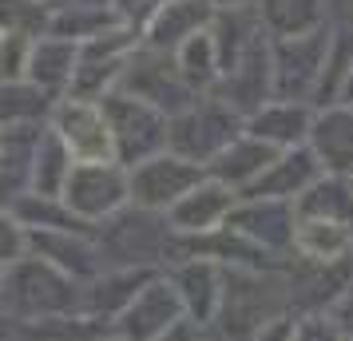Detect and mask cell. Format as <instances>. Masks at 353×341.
Here are the masks:
<instances>
[{
	"instance_id": "obj_1",
	"label": "cell",
	"mask_w": 353,
	"mask_h": 341,
	"mask_svg": "<svg viewBox=\"0 0 353 341\" xmlns=\"http://www.w3.org/2000/svg\"><path fill=\"white\" fill-rule=\"evenodd\" d=\"M239 135H242V115L219 96H199L179 115L167 119V151L194 163V167H203V171Z\"/></svg>"
},
{
	"instance_id": "obj_2",
	"label": "cell",
	"mask_w": 353,
	"mask_h": 341,
	"mask_svg": "<svg viewBox=\"0 0 353 341\" xmlns=\"http://www.w3.org/2000/svg\"><path fill=\"white\" fill-rule=\"evenodd\" d=\"M99 107L108 115V127L115 139V163L119 167H135L167 151V115L155 112L151 103L123 92H108L99 99Z\"/></svg>"
},
{
	"instance_id": "obj_3",
	"label": "cell",
	"mask_w": 353,
	"mask_h": 341,
	"mask_svg": "<svg viewBox=\"0 0 353 341\" xmlns=\"http://www.w3.org/2000/svg\"><path fill=\"white\" fill-rule=\"evenodd\" d=\"M282 302H286V293L274 278H262L258 270H230L223 278L214 318L223 322L226 338H254L262 325L278 318Z\"/></svg>"
},
{
	"instance_id": "obj_4",
	"label": "cell",
	"mask_w": 353,
	"mask_h": 341,
	"mask_svg": "<svg viewBox=\"0 0 353 341\" xmlns=\"http://www.w3.org/2000/svg\"><path fill=\"white\" fill-rule=\"evenodd\" d=\"M135 48H139V32L123 28V24L76 44V72H72V83H68L64 96L99 103L108 92H115V83L123 76V64Z\"/></svg>"
},
{
	"instance_id": "obj_5",
	"label": "cell",
	"mask_w": 353,
	"mask_h": 341,
	"mask_svg": "<svg viewBox=\"0 0 353 341\" xmlns=\"http://www.w3.org/2000/svg\"><path fill=\"white\" fill-rule=\"evenodd\" d=\"M48 131L64 143L72 163H115V139L96 99L60 96L48 112Z\"/></svg>"
},
{
	"instance_id": "obj_6",
	"label": "cell",
	"mask_w": 353,
	"mask_h": 341,
	"mask_svg": "<svg viewBox=\"0 0 353 341\" xmlns=\"http://www.w3.org/2000/svg\"><path fill=\"white\" fill-rule=\"evenodd\" d=\"M115 92L143 99V103H151V107L163 112L167 119L179 115L191 99H199L191 87L183 83L175 60H171L167 52H151V48H143V44L128 56V64H123V76H119V83H115Z\"/></svg>"
},
{
	"instance_id": "obj_7",
	"label": "cell",
	"mask_w": 353,
	"mask_h": 341,
	"mask_svg": "<svg viewBox=\"0 0 353 341\" xmlns=\"http://www.w3.org/2000/svg\"><path fill=\"white\" fill-rule=\"evenodd\" d=\"M60 203L80 223L112 218L115 211L128 207V167H119V163H72Z\"/></svg>"
},
{
	"instance_id": "obj_8",
	"label": "cell",
	"mask_w": 353,
	"mask_h": 341,
	"mask_svg": "<svg viewBox=\"0 0 353 341\" xmlns=\"http://www.w3.org/2000/svg\"><path fill=\"white\" fill-rule=\"evenodd\" d=\"M207 179V171L203 167H194V163L179 159L171 151H163L155 159L147 163H135L128 171V203H135L139 211H171L179 198L187 195L191 187Z\"/></svg>"
},
{
	"instance_id": "obj_9",
	"label": "cell",
	"mask_w": 353,
	"mask_h": 341,
	"mask_svg": "<svg viewBox=\"0 0 353 341\" xmlns=\"http://www.w3.org/2000/svg\"><path fill=\"white\" fill-rule=\"evenodd\" d=\"M330 56V40L318 32L294 36V40H274L270 44V80L274 96L286 103H302L321 80V68Z\"/></svg>"
},
{
	"instance_id": "obj_10",
	"label": "cell",
	"mask_w": 353,
	"mask_h": 341,
	"mask_svg": "<svg viewBox=\"0 0 353 341\" xmlns=\"http://www.w3.org/2000/svg\"><path fill=\"white\" fill-rule=\"evenodd\" d=\"M234 207H239V195H234L230 187H223V183H214V179H203L199 187H191V191L167 211V223H171V230H179L183 238H203V234L223 230Z\"/></svg>"
},
{
	"instance_id": "obj_11",
	"label": "cell",
	"mask_w": 353,
	"mask_h": 341,
	"mask_svg": "<svg viewBox=\"0 0 353 341\" xmlns=\"http://www.w3.org/2000/svg\"><path fill=\"white\" fill-rule=\"evenodd\" d=\"M318 179H321V163L314 159V151H310V147H286V151H278V159L242 191V198L294 203L310 183H318Z\"/></svg>"
},
{
	"instance_id": "obj_12",
	"label": "cell",
	"mask_w": 353,
	"mask_h": 341,
	"mask_svg": "<svg viewBox=\"0 0 353 341\" xmlns=\"http://www.w3.org/2000/svg\"><path fill=\"white\" fill-rule=\"evenodd\" d=\"M210 20H214V8H210L207 0H167L159 12L143 24L139 44L151 52H167L171 56L183 40H191L194 32L210 28Z\"/></svg>"
},
{
	"instance_id": "obj_13",
	"label": "cell",
	"mask_w": 353,
	"mask_h": 341,
	"mask_svg": "<svg viewBox=\"0 0 353 341\" xmlns=\"http://www.w3.org/2000/svg\"><path fill=\"white\" fill-rule=\"evenodd\" d=\"M226 227L254 246H290L294 242V203L274 198H246L230 211Z\"/></svg>"
},
{
	"instance_id": "obj_14",
	"label": "cell",
	"mask_w": 353,
	"mask_h": 341,
	"mask_svg": "<svg viewBox=\"0 0 353 341\" xmlns=\"http://www.w3.org/2000/svg\"><path fill=\"white\" fill-rule=\"evenodd\" d=\"M183 318V306H179V293L171 282H155L131 298L123 306V333L131 341H155L163 338L171 325Z\"/></svg>"
},
{
	"instance_id": "obj_15",
	"label": "cell",
	"mask_w": 353,
	"mask_h": 341,
	"mask_svg": "<svg viewBox=\"0 0 353 341\" xmlns=\"http://www.w3.org/2000/svg\"><path fill=\"white\" fill-rule=\"evenodd\" d=\"M274 159H278V151H274L270 143H262V139H254V135L242 131L234 143H226L223 151L207 163V179L223 183V187H230V191L239 195V191H246Z\"/></svg>"
},
{
	"instance_id": "obj_16",
	"label": "cell",
	"mask_w": 353,
	"mask_h": 341,
	"mask_svg": "<svg viewBox=\"0 0 353 341\" xmlns=\"http://www.w3.org/2000/svg\"><path fill=\"white\" fill-rule=\"evenodd\" d=\"M310 151L330 175H353V112L330 107L310 123Z\"/></svg>"
},
{
	"instance_id": "obj_17",
	"label": "cell",
	"mask_w": 353,
	"mask_h": 341,
	"mask_svg": "<svg viewBox=\"0 0 353 341\" xmlns=\"http://www.w3.org/2000/svg\"><path fill=\"white\" fill-rule=\"evenodd\" d=\"M310 112L302 103H286V99H270L258 112L246 115V135H254L262 143H270L274 151L286 147H302V139L310 135Z\"/></svg>"
},
{
	"instance_id": "obj_18",
	"label": "cell",
	"mask_w": 353,
	"mask_h": 341,
	"mask_svg": "<svg viewBox=\"0 0 353 341\" xmlns=\"http://www.w3.org/2000/svg\"><path fill=\"white\" fill-rule=\"evenodd\" d=\"M72 72H76V44L60 40V36H48V32L36 36L24 83L40 87L44 96H64L68 83H72Z\"/></svg>"
},
{
	"instance_id": "obj_19",
	"label": "cell",
	"mask_w": 353,
	"mask_h": 341,
	"mask_svg": "<svg viewBox=\"0 0 353 341\" xmlns=\"http://www.w3.org/2000/svg\"><path fill=\"white\" fill-rule=\"evenodd\" d=\"M175 293L179 306L191 313L194 325L214 322V309H219V293H223V274L210 258H191L187 266H179L175 274Z\"/></svg>"
},
{
	"instance_id": "obj_20",
	"label": "cell",
	"mask_w": 353,
	"mask_h": 341,
	"mask_svg": "<svg viewBox=\"0 0 353 341\" xmlns=\"http://www.w3.org/2000/svg\"><path fill=\"white\" fill-rule=\"evenodd\" d=\"M250 12L274 40H294L321 28V0H250Z\"/></svg>"
},
{
	"instance_id": "obj_21",
	"label": "cell",
	"mask_w": 353,
	"mask_h": 341,
	"mask_svg": "<svg viewBox=\"0 0 353 341\" xmlns=\"http://www.w3.org/2000/svg\"><path fill=\"white\" fill-rule=\"evenodd\" d=\"M294 250L318 266H334L353 250V230L330 218H294Z\"/></svg>"
},
{
	"instance_id": "obj_22",
	"label": "cell",
	"mask_w": 353,
	"mask_h": 341,
	"mask_svg": "<svg viewBox=\"0 0 353 341\" xmlns=\"http://www.w3.org/2000/svg\"><path fill=\"white\" fill-rule=\"evenodd\" d=\"M294 218H330V223L353 227V183L345 175H325L310 183L294 198Z\"/></svg>"
},
{
	"instance_id": "obj_23",
	"label": "cell",
	"mask_w": 353,
	"mask_h": 341,
	"mask_svg": "<svg viewBox=\"0 0 353 341\" xmlns=\"http://www.w3.org/2000/svg\"><path fill=\"white\" fill-rule=\"evenodd\" d=\"M171 60H175L179 76H183V83L191 87L194 96H207L210 87L219 83V52H214L210 28L194 32L191 40H183V44L171 52Z\"/></svg>"
},
{
	"instance_id": "obj_24",
	"label": "cell",
	"mask_w": 353,
	"mask_h": 341,
	"mask_svg": "<svg viewBox=\"0 0 353 341\" xmlns=\"http://www.w3.org/2000/svg\"><path fill=\"white\" fill-rule=\"evenodd\" d=\"M56 99L44 96L32 83H0V131L12 127H36L40 119H48Z\"/></svg>"
},
{
	"instance_id": "obj_25",
	"label": "cell",
	"mask_w": 353,
	"mask_h": 341,
	"mask_svg": "<svg viewBox=\"0 0 353 341\" xmlns=\"http://www.w3.org/2000/svg\"><path fill=\"white\" fill-rule=\"evenodd\" d=\"M68 171H72V155L44 127L40 131V143H36V155H32V195L60 198V191H64V183H68Z\"/></svg>"
},
{
	"instance_id": "obj_26",
	"label": "cell",
	"mask_w": 353,
	"mask_h": 341,
	"mask_svg": "<svg viewBox=\"0 0 353 341\" xmlns=\"http://www.w3.org/2000/svg\"><path fill=\"white\" fill-rule=\"evenodd\" d=\"M115 24H119V20H115L112 8H56L48 17V36L83 44V40H92V36L115 28Z\"/></svg>"
},
{
	"instance_id": "obj_27",
	"label": "cell",
	"mask_w": 353,
	"mask_h": 341,
	"mask_svg": "<svg viewBox=\"0 0 353 341\" xmlns=\"http://www.w3.org/2000/svg\"><path fill=\"white\" fill-rule=\"evenodd\" d=\"M48 8L40 0H0V36H44L48 32Z\"/></svg>"
},
{
	"instance_id": "obj_28",
	"label": "cell",
	"mask_w": 353,
	"mask_h": 341,
	"mask_svg": "<svg viewBox=\"0 0 353 341\" xmlns=\"http://www.w3.org/2000/svg\"><path fill=\"white\" fill-rule=\"evenodd\" d=\"M32 40L36 36H20V32L0 36V83H24L28 56H32Z\"/></svg>"
},
{
	"instance_id": "obj_29",
	"label": "cell",
	"mask_w": 353,
	"mask_h": 341,
	"mask_svg": "<svg viewBox=\"0 0 353 341\" xmlns=\"http://www.w3.org/2000/svg\"><path fill=\"white\" fill-rule=\"evenodd\" d=\"M28 254V230L8 211H0V266H12Z\"/></svg>"
},
{
	"instance_id": "obj_30",
	"label": "cell",
	"mask_w": 353,
	"mask_h": 341,
	"mask_svg": "<svg viewBox=\"0 0 353 341\" xmlns=\"http://www.w3.org/2000/svg\"><path fill=\"white\" fill-rule=\"evenodd\" d=\"M163 4H167V0H112V12H115V20H119L123 28L143 32V24L159 12Z\"/></svg>"
},
{
	"instance_id": "obj_31",
	"label": "cell",
	"mask_w": 353,
	"mask_h": 341,
	"mask_svg": "<svg viewBox=\"0 0 353 341\" xmlns=\"http://www.w3.org/2000/svg\"><path fill=\"white\" fill-rule=\"evenodd\" d=\"M290 341H345V333L325 313H310L302 322H294V338Z\"/></svg>"
},
{
	"instance_id": "obj_32",
	"label": "cell",
	"mask_w": 353,
	"mask_h": 341,
	"mask_svg": "<svg viewBox=\"0 0 353 341\" xmlns=\"http://www.w3.org/2000/svg\"><path fill=\"white\" fill-rule=\"evenodd\" d=\"M325 318H330V322H334L341 333H353V286H345V290L337 293V298H334V309H330Z\"/></svg>"
},
{
	"instance_id": "obj_33",
	"label": "cell",
	"mask_w": 353,
	"mask_h": 341,
	"mask_svg": "<svg viewBox=\"0 0 353 341\" xmlns=\"http://www.w3.org/2000/svg\"><path fill=\"white\" fill-rule=\"evenodd\" d=\"M294 338V322L290 318H274L270 325H262L254 333V341H290Z\"/></svg>"
},
{
	"instance_id": "obj_34",
	"label": "cell",
	"mask_w": 353,
	"mask_h": 341,
	"mask_svg": "<svg viewBox=\"0 0 353 341\" xmlns=\"http://www.w3.org/2000/svg\"><path fill=\"white\" fill-rule=\"evenodd\" d=\"M48 12L56 8H112V0H40Z\"/></svg>"
},
{
	"instance_id": "obj_35",
	"label": "cell",
	"mask_w": 353,
	"mask_h": 341,
	"mask_svg": "<svg viewBox=\"0 0 353 341\" xmlns=\"http://www.w3.org/2000/svg\"><path fill=\"white\" fill-rule=\"evenodd\" d=\"M155 341H191V322H183V318H179V322L171 325L163 338H155Z\"/></svg>"
},
{
	"instance_id": "obj_36",
	"label": "cell",
	"mask_w": 353,
	"mask_h": 341,
	"mask_svg": "<svg viewBox=\"0 0 353 341\" xmlns=\"http://www.w3.org/2000/svg\"><path fill=\"white\" fill-rule=\"evenodd\" d=\"M341 107L353 112V64L345 68V76H341Z\"/></svg>"
},
{
	"instance_id": "obj_37",
	"label": "cell",
	"mask_w": 353,
	"mask_h": 341,
	"mask_svg": "<svg viewBox=\"0 0 353 341\" xmlns=\"http://www.w3.org/2000/svg\"><path fill=\"white\" fill-rule=\"evenodd\" d=\"M214 12H234V8H250V0H207Z\"/></svg>"
}]
</instances>
